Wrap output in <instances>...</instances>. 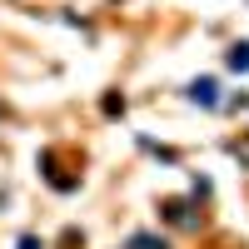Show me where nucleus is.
Returning <instances> with one entry per match:
<instances>
[{"label": "nucleus", "mask_w": 249, "mask_h": 249, "mask_svg": "<svg viewBox=\"0 0 249 249\" xmlns=\"http://www.w3.org/2000/svg\"><path fill=\"white\" fill-rule=\"evenodd\" d=\"M164 219L170 224H184V230H195L199 214H190V199H164Z\"/></svg>", "instance_id": "1"}, {"label": "nucleus", "mask_w": 249, "mask_h": 249, "mask_svg": "<svg viewBox=\"0 0 249 249\" xmlns=\"http://www.w3.org/2000/svg\"><path fill=\"white\" fill-rule=\"evenodd\" d=\"M190 100H195V105H204V110H214V105H219V85L204 75V80H195V85H190Z\"/></svg>", "instance_id": "2"}, {"label": "nucleus", "mask_w": 249, "mask_h": 249, "mask_svg": "<svg viewBox=\"0 0 249 249\" xmlns=\"http://www.w3.org/2000/svg\"><path fill=\"white\" fill-rule=\"evenodd\" d=\"M224 60H230V70H249V40H239V45H230V55H224Z\"/></svg>", "instance_id": "3"}, {"label": "nucleus", "mask_w": 249, "mask_h": 249, "mask_svg": "<svg viewBox=\"0 0 249 249\" xmlns=\"http://www.w3.org/2000/svg\"><path fill=\"white\" fill-rule=\"evenodd\" d=\"M130 249H170V244H164L160 234H135V239H130Z\"/></svg>", "instance_id": "4"}, {"label": "nucleus", "mask_w": 249, "mask_h": 249, "mask_svg": "<svg viewBox=\"0 0 249 249\" xmlns=\"http://www.w3.org/2000/svg\"><path fill=\"white\" fill-rule=\"evenodd\" d=\"M20 249H45V244H40L35 234H25V239H20Z\"/></svg>", "instance_id": "5"}]
</instances>
